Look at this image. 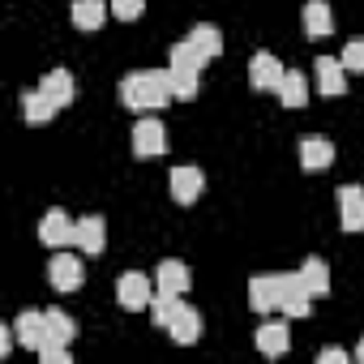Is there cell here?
I'll list each match as a JSON object with an SVG mask.
<instances>
[{
  "label": "cell",
  "instance_id": "obj_1",
  "mask_svg": "<svg viewBox=\"0 0 364 364\" xmlns=\"http://www.w3.org/2000/svg\"><path fill=\"white\" fill-rule=\"evenodd\" d=\"M176 99L171 90V73L167 69H137L120 77V103L129 112H159Z\"/></svg>",
  "mask_w": 364,
  "mask_h": 364
},
{
  "label": "cell",
  "instance_id": "obj_2",
  "mask_svg": "<svg viewBox=\"0 0 364 364\" xmlns=\"http://www.w3.org/2000/svg\"><path fill=\"white\" fill-rule=\"evenodd\" d=\"M150 317H154V326L167 330L171 343H180V347L198 343V334H202V317H198V309L185 304L180 296H167V291H154V300H150Z\"/></svg>",
  "mask_w": 364,
  "mask_h": 364
},
{
  "label": "cell",
  "instance_id": "obj_3",
  "mask_svg": "<svg viewBox=\"0 0 364 364\" xmlns=\"http://www.w3.org/2000/svg\"><path fill=\"white\" fill-rule=\"evenodd\" d=\"M279 313H283V317H309V313H313V291L304 287L300 270L279 274Z\"/></svg>",
  "mask_w": 364,
  "mask_h": 364
},
{
  "label": "cell",
  "instance_id": "obj_4",
  "mask_svg": "<svg viewBox=\"0 0 364 364\" xmlns=\"http://www.w3.org/2000/svg\"><path fill=\"white\" fill-rule=\"evenodd\" d=\"M150 300H154V287H150V279L141 270H129V274L116 279V304L120 309L137 313V309H150Z\"/></svg>",
  "mask_w": 364,
  "mask_h": 364
},
{
  "label": "cell",
  "instance_id": "obj_5",
  "mask_svg": "<svg viewBox=\"0 0 364 364\" xmlns=\"http://www.w3.org/2000/svg\"><path fill=\"white\" fill-rule=\"evenodd\" d=\"M163 150H167V129H163V120L141 116V120L133 124V154H137V159H159Z\"/></svg>",
  "mask_w": 364,
  "mask_h": 364
},
{
  "label": "cell",
  "instance_id": "obj_6",
  "mask_svg": "<svg viewBox=\"0 0 364 364\" xmlns=\"http://www.w3.org/2000/svg\"><path fill=\"white\" fill-rule=\"evenodd\" d=\"M202 189H206V176H202L198 167H171V176H167V193H171V202L193 206V202L202 198Z\"/></svg>",
  "mask_w": 364,
  "mask_h": 364
},
{
  "label": "cell",
  "instance_id": "obj_7",
  "mask_svg": "<svg viewBox=\"0 0 364 364\" xmlns=\"http://www.w3.org/2000/svg\"><path fill=\"white\" fill-rule=\"evenodd\" d=\"M283 77H287V69H283V60H279L274 52H253V60H249V82H253V90H274V95H279Z\"/></svg>",
  "mask_w": 364,
  "mask_h": 364
},
{
  "label": "cell",
  "instance_id": "obj_8",
  "mask_svg": "<svg viewBox=\"0 0 364 364\" xmlns=\"http://www.w3.org/2000/svg\"><path fill=\"white\" fill-rule=\"evenodd\" d=\"M48 279H52L56 291H77V287L86 283V266H82L77 253H56V257L48 262Z\"/></svg>",
  "mask_w": 364,
  "mask_h": 364
},
{
  "label": "cell",
  "instance_id": "obj_9",
  "mask_svg": "<svg viewBox=\"0 0 364 364\" xmlns=\"http://www.w3.org/2000/svg\"><path fill=\"white\" fill-rule=\"evenodd\" d=\"M73 228H77V219H69L60 206H52V210L39 219V240H43L48 249H65V245H73Z\"/></svg>",
  "mask_w": 364,
  "mask_h": 364
},
{
  "label": "cell",
  "instance_id": "obj_10",
  "mask_svg": "<svg viewBox=\"0 0 364 364\" xmlns=\"http://www.w3.org/2000/svg\"><path fill=\"white\" fill-rule=\"evenodd\" d=\"M14 330H18V343H22V347H31V351H43V347L52 343L48 313H35V309H26V313L14 321Z\"/></svg>",
  "mask_w": 364,
  "mask_h": 364
},
{
  "label": "cell",
  "instance_id": "obj_11",
  "mask_svg": "<svg viewBox=\"0 0 364 364\" xmlns=\"http://www.w3.org/2000/svg\"><path fill=\"white\" fill-rule=\"evenodd\" d=\"M103 245H107V223H103L99 215L77 219V228H73V249L86 253V257H95V253H103Z\"/></svg>",
  "mask_w": 364,
  "mask_h": 364
},
{
  "label": "cell",
  "instance_id": "obj_12",
  "mask_svg": "<svg viewBox=\"0 0 364 364\" xmlns=\"http://www.w3.org/2000/svg\"><path fill=\"white\" fill-rule=\"evenodd\" d=\"M313 73H317V90H321V95H330V99L347 95V69H343L338 56H317Z\"/></svg>",
  "mask_w": 364,
  "mask_h": 364
},
{
  "label": "cell",
  "instance_id": "obj_13",
  "mask_svg": "<svg viewBox=\"0 0 364 364\" xmlns=\"http://www.w3.org/2000/svg\"><path fill=\"white\" fill-rule=\"evenodd\" d=\"M338 223L343 232H364V189L360 185L338 189Z\"/></svg>",
  "mask_w": 364,
  "mask_h": 364
},
{
  "label": "cell",
  "instance_id": "obj_14",
  "mask_svg": "<svg viewBox=\"0 0 364 364\" xmlns=\"http://www.w3.org/2000/svg\"><path fill=\"white\" fill-rule=\"evenodd\" d=\"M189 283H193V274H189L185 262H176V257L159 262V270H154V287H159V291H167V296H185Z\"/></svg>",
  "mask_w": 364,
  "mask_h": 364
},
{
  "label": "cell",
  "instance_id": "obj_15",
  "mask_svg": "<svg viewBox=\"0 0 364 364\" xmlns=\"http://www.w3.org/2000/svg\"><path fill=\"white\" fill-rule=\"evenodd\" d=\"M257 351H262V355H270V360H279V355H287V351H291V330H287V321H283V317H279V321L257 326Z\"/></svg>",
  "mask_w": 364,
  "mask_h": 364
},
{
  "label": "cell",
  "instance_id": "obj_16",
  "mask_svg": "<svg viewBox=\"0 0 364 364\" xmlns=\"http://www.w3.org/2000/svg\"><path fill=\"white\" fill-rule=\"evenodd\" d=\"M300 26H304V35H309V39H326V35L334 31V14H330L326 0H304V9H300Z\"/></svg>",
  "mask_w": 364,
  "mask_h": 364
},
{
  "label": "cell",
  "instance_id": "obj_17",
  "mask_svg": "<svg viewBox=\"0 0 364 364\" xmlns=\"http://www.w3.org/2000/svg\"><path fill=\"white\" fill-rule=\"evenodd\" d=\"M249 304H253V313H274L279 309V274H253L249 279Z\"/></svg>",
  "mask_w": 364,
  "mask_h": 364
},
{
  "label": "cell",
  "instance_id": "obj_18",
  "mask_svg": "<svg viewBox=\"0 0 364 364\" xmlns=\"http://www.w3.org/2000/svg\"><path fill=\"white\" fill-rule=\"evenodd\" d=\"M334 163V141L326 137H300V167L304 171H326Z\"/></svg>",
  "mask_w": 364,
  "mask_h": 364
},
{
  "label": "cell",
  "instance_id": "obj_19",
  "mask_svg": "<svg viewBox=\"0 0 364 364\" xmlns=\"http://www.w3.org/2000/svg\"><path fill=\"white\" fill-rule=\"evenodd\" d=\"M39 90H43L56 107H69V103H73V95H77V86H73V73H69V69H52V73H43Z\"/></svg>",
  "mask_w": 364,
  "mask_h": 364
},
{
  "label": "cell",
  "instance_id": "obj_20",
  "mask_svg": "<svg viewBox=\"0 0 364 364\" xmlns=\"http://www.w3.org/2000/svg\"><path fill=\"white\" fill-rule=\"evenodd\" d=\"M112 5H103V0H73V26L77 31H99L107 22Z\"/></svg>",
  "mask_w": 364,
  "mask_h": 364
},
{
  "label": "cell",
  "instance_id": "obj_21",
  "mask_svg": "<svg viewBox=\"0 0 364 364\" xmlns=\"http://www.w3.org/2000/svg\"><path fill=\"white\" fill-rule=\"evenodd\" d=\"M56 112H60V107H56V103H52V99L39 90V86L22 95V116H26V124H48Z\"/></svg>",
  "mask_w": 364,
  "mask_h": 364
},
{
  "label": "cell",
  "instance_id": "obj_22",
  "mask_svg": "<svg viewBox=\"0 0 364 364\" xmlns=\"http://www.w3.org/2000/svg\"><path fill=\"white\" fill-rule=\"evenodd\" d=\"M189 43H193L206 60H219V56H223V31H219V26H206V22L193 26V31H189Z\"/></svg>",
  "mask_w": 364,
  "mask_h": 364
},
{
  "label": "cell",
  "instance_id": "obj_23",
  "mask_svg": "<svg viewBox=\"0 0 364 364\" xmlns=\"http://www.w3.org/2000/svg\"><path fill=\"white\" fill-rule=\"evenodd\" d=\"M279 103H283V107H304V103H309V77H304L300 69H287V77H283V86H279Z\"/></svg>",
  "mask_w": 364,
  "mask_h": 364
},
{
  "label": "cell",
  "instance_id": "obj_24",
  "mask_svg": "<svg viewBox=\"0 0 364 364\" xmlns=\"http://www.w3.org/2000/svg\"><path fill=\"white\" fill-rule=\"evenodd\" d=\"M206 65H210V60H206V56H202V52H198L189 39L171 43V52H167V69H198V73H202Z\"/></svg>",
  "mask_w": 364,
  "mask_h": 364
},
{
  "label": "cell",
  "instance_id": "obj_25",
  "mask_svg": "<svg viewBox=\"0 0 364 364\" xmlns=\"http://www.w3.org/2000/svg\"><path fill=\"white\" fill-rule=\"evenodd\" d=\"M300 279H304V287H309L313 296H326V291H330V270H326V262H321V257L300 262Z\"/></svg>",
  "mask_w": 364,
  "mask_h": 364
},
{
  "label": "cell",
  "instance_id": "obj_26",
  "mask_svg": "<svg viewBox=\"0 0 364 364\" xmlns=\"http://www.w3.org/2000/svg\"><path fill=\"white\" fill-rule=\"evenodd\" d=\"M48 313V330H52V343H73L77 338V321L65 313V309H43Z\"/></svg>",
  "mask_w": 364,
  "mask_h": 364
},
{
  "label": "cell",
  "instance_id": "obj_27",
  "mask_svg": "<svg viewBox=\"0 0 364 364\" xmlns=\"http://www.w3.org/2000/svg\"><path fill=\"white\" fill-rule=\"evenodd\" d=\"M167 73H171V90H176V99H185V103L198 99V77H202L198 69H167Z\"/></svg>",
  "mask_w": 364,
  "mask_h": 364
},
{
  "label": "cell",
  "instance_id": "obj_28",
  "mask_svg": "<svg viewBox=\"0 0 364 364\" xmlns=\"http://www.w3.org/2000/svg\"><path fill=\"white\" fill-rule=\"evenodd\" d=\"M338 60H343V69H347V73H364V39H351V43L343 48V56H338Z\"/></svg>",
  "mask_w": 364,
  "mask_h": 364
},
{
  "label": "cell",
  "instance_id": "obj_29",
  "mask_svg": "<svg viewBox=\"0 0 364 364\" xmlns=\"http://www.w3.org/2000/svg\"><path fill=\"white\" fill-rule=\"evenodd\" d=\"M112 5V14L120 18V22H137L141 14H146V0H107Z\"/></svg>",
  "mask_w": 364,
  "mask_h": 364
},
{
  "label": "cell",
  "instance_id": "obj_30",
  "mask_svg": "<svg viewBox=\"0 0 364 364\" xmlns=\"http://www.w3.org/2000/svg\"><path fill=\"white\" fill-rule=\"evenodd\" d=\"M39 355H43L48 364H73V355H69V343H48Z\"/></svg>",
  "mask_w": 364,
  "mask_h": 364
},
{
  "label": "cell",
  "instance_id": "obj_31",
  "mask_svg": "<svg viewBox=\"0 0 364 364\" xmlns=\"http://www.w3.org/2000/svg\"><path fill=\"white\" fill-rule=\"evenodd\" d=\"M317 364H347V351L343 347H321L317 351Z\"/></svg>",
  "mask_w": 364,
  "mask_h": 364
},
{
  "label": "cell",
  "instance_id": "obj_32",
  "mask_svg": "<svg viewBox=\"0 0 364 364\" xmlns=\"http://www.w3.org/2000/svg\"><path fill=\"white\" fill-rule=\"evenodd\" d=\"M355 360H360V364H364V338H360V343H355Z\"/></svg>",
  "mask_w": 364,
  "mask_h": 364
}]
</instances>
